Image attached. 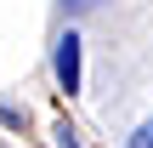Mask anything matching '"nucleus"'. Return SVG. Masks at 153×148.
Listing matches in <instances>:
<instances>
[{
  "mask_svg": "<svg viewBox=\"0 0 153 148\" xmlns=\"http://www.w3.org/2000/svg\"><path fill=\"white\" fill-rule=\"evenodd\" d=\"M57 148H79V131L74 125H57Z\"/></svg>",
  "mask_w": 153,
  "mask_h": 148,
  "instance_id": "7ed1b4c3",
  "label": "nucleus"
},
{
  "mask_svg": "<svg viewBox=\"0 0 153 148\" xmlns=\"http://www.w3.org/2000/svg\"><path fill=\"white\" fill-rule=\"evenodd\" d=\"M51 74H57V86L74 97L79 91V34L68 29V34H57V51H51Z\"/></svg>",
  "mask_w": 153,
  "mask_h": 148,
  "instance_id": "f257e3e1",
  "label": "nucleus"
},
{
  "mask_svg": "<svg viewBox=\"0 0 153 148\" xmlns=\"http://www.w3.org/2000/svg\"><path fill=\"white\" fill-rule=\"evenodd\" d=\"M68 11H91V6H102V0H62Z\"/></svg>",
  "mask_w": 153,
  "mask_h": 148,
  "instance_id": "20e7f679",
  "label": "nucleus"
},
{
  "mask_svg": "<svg viewBox=\"0 0 153 148\" xmlns=\"http://www.w3.org/2000/svg\"><path fill=\"white\" fill-rule=\"evenodd\" d=\"M131 148H153V114L136 125V131H131Z\"/></svg>",
  "mask_w": 153,
  "mask_h": 148,
  "instance_id": "f03ea898",
  "label": "nucleus"
}]
</instances>
